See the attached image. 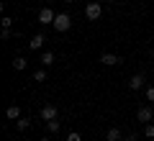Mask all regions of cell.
<instances>
[{"instance_id":"cell-1","label":"cell","mask_w":154,"mask_h":141,"mask_svg":"<svg viewBox=\"0 0 154 141\" xmlns=\"http://www.w3.org/2000/svg\"><path fill=\"white\" fill-rule=\"evenodd\" d=\"M54 31L57 33H67L72 28V18H69V13H57V18H54Z\"/></svg>"},{"instance_id":"cell-2","label":"cell","mask_w":154,"mask_h":141,"mask_svg":"<svg viewBox=\"0 0 154 141\" xmlns=\"http://www.w3.org/2000/svg\"><path fill=\"white\" fill-rule=\"evenodd\" d=\"M100 16H103V5H100L98 0H90L88 5H85V18L88 21H98Z\"/></svg>"},{"instance_id":"cell-3","label":"cell","mask_w":154,"mask_h":141,"mask_svg":"<svg viewBox=\"0 0 154 141\" xmlns=\"http://www.w3.org/2000/svg\"><path fill=\"white\" fill-rule=\"evenodd\" d=\"M54 118H59V110H57V105L54 103H44L41 105V121H54Z\"/></svg>"},{"instance_id":"cell-4","label":"cell","mask_w":154,"mask_h":141,"mask_svg":"<svg viewBox=\"0 0 154 141\" xmlns=\"http://www.w3.org/2000/svg\"><path fill=\"white\" fill-rule=\"evenodd\" d=\"M54 18H57V13L51 11V8H41V11H38V16H36V21L41 23V26H51V23H54Z\"/></svg>"},{"instance_id":"cell-5","label":"cell","mask_w":154,"mask_h":141,"mask_svg":"<svg viewBox=\"0 0 154 141\" xmlns=\"http://www.w3.org/2000/svg\"><path fill=\"white\" fill-rule=\"evenodd\" d=\"M100 64H105V67H116V64H123V59L118 54H113V51H105V54H100Z\"/></svg>"},{"instance_id":"cell-6","label":"cell","mask_w":154,"mask_h":141,"mask_svg":"<svg viewBox=\"0 0 154 141\" xmlns=\"http://www.w3.org/2000/svg\"><path fill=\"white\" fill-rule=\"evenodd\" d=\"M154 115V105H141V108L136 110V121L139 123H149Z\"/></svg>"},{"instance_id":"cell-7","label":"cell","mask_w":154,"mask_h":141,"mask_svg":"<svg viewBox=\"0 0 154 141\" xmlns=\"http://www.w3.org/2000/svg\"><path fill=\"white\" fill-rule=\"evenodd\" d=\"M44 44H46V36L44 33H36V36H31V41H28V49L38 51V49H44Z\"/></svg>"},{"instance_id":"cell-8","label":"cell","mask_w":154,"mask_h":141,"mask_svg":"<svg viewBox=\"0 0 154 141\" xmlns=\"http://www.w3.org/2000/svg\"><path fill=\"white\" fill-rule=\"evenodd\" d=\"M144 82H146V77H144L141 72H139V75H134L131 80H128V90H134V92H136V90H141V87H144Z\"/></svg>"},{"instance_id":"cell-9","label":"cell","mask_w":154,"mask_h":141,"mask_svg":"<svg viewBox=\"0 0 154 141\" xmlns=\"http://www.w3.org/2000/svg\"><path fill=\"white\" fill-rule=\"evenodd\" d=\"M5 118H8V121H18V118H21V105H8Z\"/></svg>"},{"instance_id":"cell-10","label":"cell","mask_w":154,"mask_h":141,"mask_svg":"<svg viewBox=\"0 0 154 141\" xmlns=\"http://www.w3.org/2000/svg\"><path fill=\"white\" fill-rule=\"evenodd\" d=\"M121 128H108V133H105V141H121Z\"/></svg>"},{"instance_id":"cell-11","label":"cell","mask_w":154,"mask_h":141,"mask_svg":"<svg viewBox=\"0 0 154 141\" xmlns=\"http://www.w3.org/2000/svg\"><path fill=\"white\" fill-rule=\"evenodd\" d=\"M16 128H18V131H28V128H31V118H26V115H21V118L16 121Z\"/></svg>"},{"instance_id":"cell-12","label":"cell","mask_w":154,"mask_h":141,"mask_svg":"<svg viewBox=\"0 0 154 141\" xmlns=\"http://www.w3.org/2000/svg\"><path fill=\"white\" fill-rule=\"evenodd\" d=\"M54 59H57L54 51H44V54H41V64H44V67H51V64H54Z\"/></svg>"},{"instance_id":"cell-13","label":"cell","mask_w":154,"mask_h":141,"mask_svg":"<svg viewBox=\"0 0 154 141\" xmlns=\"http://www.w3.org/2000/svg\"><path fill=\"white\" fill-rule=\"evenodd\" d=\"M26 64H28V62L23 59V57H16V59H13V69H16V72H23V69H26Z\"/></svg>"},{"instance_id":"cell-14","label":"cell","mask_w":154,"mask_h":141,"mask_svg":"<svg viewBox=\"0 0 154 141\" xmlns=\"http://www.w3.org/2000/svg\"><path fill=\"white\" fill-rule=\"evenodd\" d=\"M59 118H54V121H46V131H49V133H57V131H59Z\"/></svg>"},{"instance_id":"cell-15","label":"cell","mask_w":154,"mask_h":141,"mask_svg":"<svg viewBox=\"0 0 154 141\" xmlns=\"http://www.w3.org/2000/svg\"><path fill=\"white\" fill-rule=\"evenodd\" d=\"M33 82H46V69H36L33 72Z\"/></svg>"},{"instance_id":"cell-16","label":"cell","mask_w":154,"mask_h":141,"mask_svg":"<svg viewBox=\"0 0 154 141\" xmlns=\"http://www.w3.org/2000/svg\"><path fill=\"white\" fill-rule=\"evenodd\" d=\"M144 136L146 139H154V123H144Z\"/></svg>"},{"instance_id":"cell-17","label":"cell","mask_w":154,"mask_h":141,"mask_svg":"<svg viewBox=\"0 0 154 141\" xmlns=\"http://www.w3.org/2000/svg\"><path fill=\"white\" fill-rule=\"evenodd\" d=\"M0 26H3V28H13V18L3 16V18H0Z\"/></svg>"},{"instance_id":"cell-18","label":"cell","mask_w":154,"mask_h":141,"mask_svg":"<svg viewBox=\"0 0 154 141\" xmlns=\"http://www.w3.org/2000/svg\"><path fill=\"white\" fill-rule=\"evenodd\" d=\"M146 103H152V105H154V85H149V87H146Z\"/></svg>"},{"instance_id":"cell-19","label":"cell","mask_w":154,"mask_h":141,"mask_svg":"<svg viewBox=\"0 0 154 141\" xmlns=\"http://www.w3.org/2000/svg\"><path fill=\"white\" fill-rule=\"evenodd\" d=\"M11 36H13V28H3V31H0V38H3V41H8Z\"/></svg>"},{"instance_id":"cell-20","label":"cell","mask_w":154,"mask_h":141,"mask_svg":"<svg viewBox=\"0 0 154 141\" xmlns=\"http://www.w3.org/2000/svg\"><path fill=\"white\" fill-rule=\"evenodd\" d=\"M67 141H82V136L77 133V131H72V133H69V136H67Z\"/></svg>"},{"instance_id":"cell-21","label":"cell","mask_w":154,"mask_h":141,"mask_svg":"<svg viewBox=\"0 0 154 141\" xmlns=\"http://www.w3.org/2000/svg\"><path fill=\"white\" fill-rule=\"evenodd\" d=\"M62 3H75V0H62Z\"/></svg>"},{"instance_id":"cell-22","label":"cell","mask_w":154,"mask_h":141,"mask_svg":"<svg viewBox=\"0 0 154 141\" xmlns=\"http://www.w3.org/2000/svg\"><path fill=\"white\" fill-rule=\"evenodd\" d=\"M38 141H49V139H46V136H44V139H38Z\"/></svg>"},{"instance_id":"cell-23","label":"cell","mask_w":154,"mask_h":141,"mask_svg":"<svg viewBox=\"0 0 154 141\" xmlns=\"http://www.w3.org/2000/svg\"><path fill=\"white\" fill-rule=\"evenodd\" d=\"M121 141H134V139H121Z\"/></svg>"},{"instance_id":"cell-24","label":"cell","mask_w":154,"mask_h":141,"mask_svg":"<svg viewBox=\"0 0 154 141\" xmlns=\"http://www.w3.org/2000/svg\"><path fill=\"white\" fill-rule=\"evenodd\" d=\"M152 69H154V62H152Z\"/></svg>"}]
</instances>
